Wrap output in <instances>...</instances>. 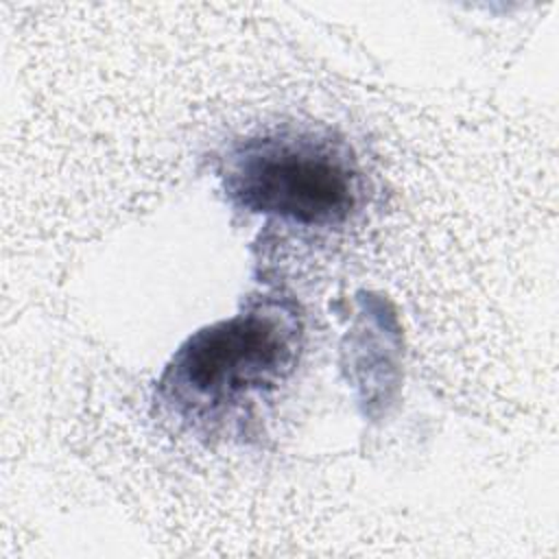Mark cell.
I'll return each mask as SVG.
<instances>
[{
	"mask_svg": "<svg viewBox=\"0 0 559 559\" xmlns=\"http://www.w3.org/2000/svg\"><path fill=\"white\" fill-rule=\"evenodd\" d=\"M301 325L286 306L264 301L192 334L159 380V402L192 428L245 419L288 378Z\"/></svg>",
	"mask_w": 559,
	"mask_h": 559,
	"instance_id": "obj_1",
	"label": "cell"
},
{
	"mask_svg": "<svg viewBox=\"0 0 559 559\" xmlns=\"http://www.w3.org/2000/svg\"><path fill=\"white\" fill-rule=\"evenodd\" d=\"M223 186L236 205L304 227L343 223L360 194L358 170L345 144L295 129L236 144Z\"/></svg>",
	"mask_w": 559,
	"mask_h": 559,
	"instance_id": "obj_2",
	"label": "cell"
}]
</instances>
